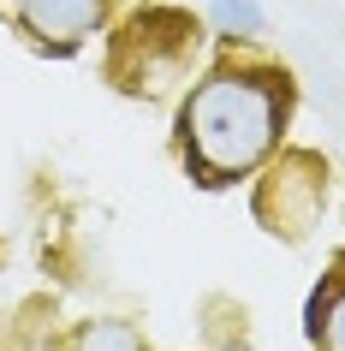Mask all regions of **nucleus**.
Listing matches in <instances>:
<instances>
[{"label": "nucleus", "mask_w": 345, "mask_h": 351, "mask_svg": "<svg viewBox=\"0 0 345 351\" xmlns=\"http://www.w3.org/2000/svg\"><path fill=\"white\" fill-rule=\"evenodd\" d=\"M327 161L322 155H309V149H286V155H268V173H262V185H256V221L268 226L274 239H309V226L322 221L327 208Z\"/></svg>", "instance_id": "obj_3"}, {"label": "nucleus", "mask_w": 345, "mask_h": 351, "mask_svg": "<svg viewBox=\"0 0 345 351\" xmlns=\"http://www.w3.org/2000/svg\"><path fill=\"white\" fill-rule=\"evenodd\" d=\"M209 24H215V36H226V42H256L268 30V12H262L256 0H209Z\"/></svg>", "instance_id": "obj_6"}, {"label": "nucleus", "mask_w": 345, "mask_h": 351, "mask_svg": "<svg viewBox=\"0 0 345 351\" xmlns=\"http://www.w3.org/2000/svg\"><path fill=\"white\" fill-rule=\"evenodd\" d=\"M191 54H197V24L185 19V12H137L113 36L108 72L126 95H161L167 84L185 77Z\"/></svg>", "instance_id": "obj_2"}, {"label": "nucleus", "mask_w": 345, "mask_h": 351, "mask_svg": "<svg viewBox=\"0 0 345 351\" xmlns=\"http://www.w3.org/2000/svg\"><path fill=\"white\" fill-rule=\"evenodd\" d=\"M292 119V72L262 60H220L179 101V155L197 185L220 191L268 161Z\"/></svg>", "instance_id": "obj_1"}, {"label": "nucleus", "mask_w": 345, "mask_h": 351, "mask_svg": "<svg viewBox=\"0 0 345 351\" xmlns=\"http://www.w3.org/2000/svg\"><path fill=\"white\" fill-rule=\"evenodd\" d=\"M304 333L316 351H345V262L327 268L322 286L309 292L304 304Z\"/></svg>", "instance_id": "obj_5"}, {"label": "nucleus", "mask_w": 345, "mask_h": 351, "mask_svg": "<svg viewBox=\"0 0 345 351\" xmlns=\"http://www.w3.org/2000/svg\"><path fill=\"white\" fill-rule=\"evenodd\" d=\"M12 12H19V30L36 42V48H48V54H72L84 36L102 30L108 0H12Z\"/></svg>", "instance_id": "obj_4"}, {"label": "nucleus", "mask_w": 345, "mask_h": 351, "mask_svg": "<svg viewBox=\"0 0 345 351\" xmlns=\"http://www.w3.org/2000/svg\"><path fill=\"white\" fill-rule=\"evenodd\" d=\"M72 351H149V346H143V333L131 328V322L95 315V322H84V328L72 333Z\"/></svg>", "instance_id": "obj_7"}]
</instances>
